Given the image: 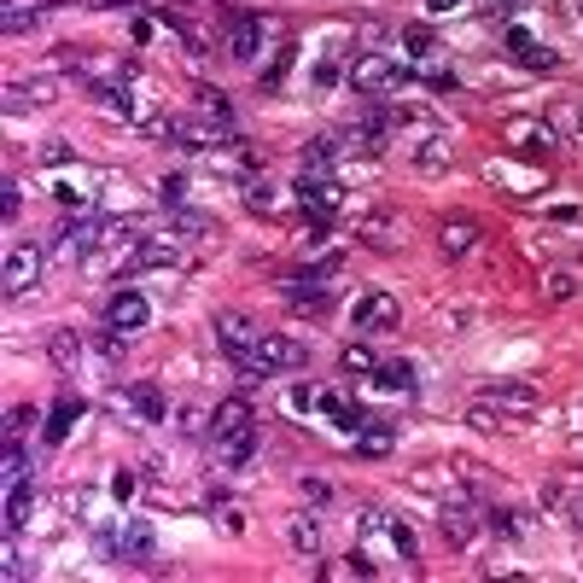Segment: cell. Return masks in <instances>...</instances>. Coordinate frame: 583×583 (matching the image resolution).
Returning a JSON list of instances; mask_svg holds the SVG:
<instances>
[{"instance_id":"obj_1","label":"cell","mask_w":583,"mask_h":583,"mask_svg":"<svg viewBox=\"0 0 583 583\" xmlns=\"http://www.w3.org/2000/svg\"><path fill=\"white\" fill-rule=\"evenodd\" d=\"M309 350L292 333H257V344H251V356H240L234 368H240V379H269V374H292V368H304Z\"/></svg>"},{"instance_id":"obj_2","label":"cell","mask_w":583,"mask_h":583,"mask_svg":"<svg viewBox=\"0 0 583 583\" xmlns=\"http://www.w3.org/2000/svg\"><path fill=\"white\" fill-rule=\"evenodd\" d=\"M403 82H409V70L397 59H385V53H356L350 59V88H362V94H385V88H403Z\"/></svg>"},{"instance_id":"obj_3","label":"cell","mask_w":583,"mask_h":583,"mask_svg":"<svg viewBox=\"0 0 583 583\" xmlns=\"http://www.w3.org/2000/svg\"><path fill=\"white\" fill-rule=\"evenodd\" d=\"M298 205L327 222V216L344 205V187L333 181V170H298Z\"/></svg>"},{"instance_id":"obj_4","label":"cell","mask_w":583,"mask_h":583,"mask_svg":"<svg viewBox=\"0 0 583 583\" xmlns=\"http://www.w3.org/2000/svg\"><path fill=\"white\" fill-rule=\"evenodd\" d=\"M100 554L105 560H129V566H152V531L129 525V531H100Z\"/></svg>"},{"instance_id":"obj_5","label":"cell","mask_w":583,"mask_h":583,"mask_svg":"<svg viewBox=\"0 0 583 583\" xmlns=\"http://www.w3.org/2000/svg\"><path fill=\"white\" fill-rule=\"evenodd\" d=\"M41 263H47V251H41V245H12V251H6V298H24V292H35Z\"/></svg>"},{"instance_id":"obj_6","label":"cell","mask_w":583,"mask_h":583,"mask_svg":"<svg viewBox=\"0 0 583 583\" xmlns=\"http://www.w3.org/2000/svg\"><path fill=\"white\" fill-rule=\"evenodd\" d=\"M350 327H356V333H397V327H403V309H397L391 292H368V298L356 304V315H350Z\"/></svg>"},{"instance_id":"obj_7","label":"cell","mask_w":583,"mask_h":583,"mask_svg":"<svg viewBox=\"0 0 583 583\" xmlns=\"http://www.w3.org/2000/svg\"><path fill=\"white\" fill-rule=\"evenodd\" d=\"M245 438H257V432H251V409H245L240 397H228L222 409L210 414V444L234 449V444H245Z\"/></svg>"},{"instance_id":"obj_8","label":"cell","mask_w":583,"mask_h":583,"mask_svg":"<svg viewBox=\"0 0 583 583\" xmlns=\"http://www.w3.org/2000/svg\"><path fill=\"white\" fill-rule=\"evenodd\" d=\"M158 135H170L181 152H210V146H222V135L210 129L205 117H164V123H158Z\"/></svg>"},{"instance_id":"obj_9","label":"cell","mask_w":583,"mask_h":583,"mask_svg":"<svg viewBox=\"0 0 583 583\" xmlns=\"http://www.w3.org/2000/svg\"><path fill=\"white\" fill-rule=\"evenodd\" d=\"M152 321V304L140 298V292H111V304H105V327H117V333H140Z\"/></svg>"},{"instance_id":"obj_10","label":"cell","mask_w":583,"mask_h":583,"mask_svg":"<svg viewBox=\"0 0 583 583\" xmlns=\"http://www.w3.org/2000/svg\"><path fill=\"white\" fill-rule=\"evenodd\" d=\"M362 537H385V543L403 554V560H414V531L403 525V519H385L379 508H368V514H362Z\"/></svg>"},{"instance_id":"obj_11","label":"cell","mask_w":583,"mask_h":583,"mask_svg":"<svg viewBox=\"0 0 583 583\" xmlns=\"http://www.w3.org/2000/svg\"><path fill=\"white\" fill-rule=\"evenodd\" d=\"M216 344L240 362V356H251V344H257V327H245V315H216Z\"/></svg>"},{"instance_id":"obj_12","label":"cell","mask_w":583,"mask_h":583,"mask_svg":"<svg viewBox=\"0 0 583 583\" xmlns=\"http://www.w3.org/2000/svg\"><path fill=\"white\" fill-rule=\"evenodd\" d=\"M508 59H514V65H525V70H549L554 65V53L531 30H508Z\"/></svg>"},{"instance_id":"obj_13","label":"cell","mask_w":583,"mask_h":583,"mask_svg":"<svg viewBox=\"0 0 583 583\" xmlns=\"http://www.w3.org/2000/svg\"><path fill=\"white\" fill-rule=\"evenodd\" d=\"M41 105H53V82H6V117L41 111Z\"/></svg>"},{"instance_id":"obj_14","label":"cell","mask_w":583,"mask_h":583,"mask_svg":"<svg viewBox=\"0 0 583 583\" xmlns=\"http://www.w3.org/2000/svg\"><path fill=\"white\" fill-rule=\"evenodd\" d=\"M76 420H82V397H76V391H59V403H53V414H47V444L59 449Z\"/></svg>"},{"instance_id":"obj_15","label":"cell","mask_w":583,"mask_h":583,"mask_svg":"<svg viewBox=\"0 0 583 583\" xmlns=\"http://www.w3.org/2000/svg\"><path fill=\"white\" fill-rule=\"evenodd\" d=\"M479 403H484V409H496V414H502V409L531 414V409H537V391H531V385H490Z\"/></svg>"},{"instance_id":"obj_16","label":"cell","mask_w":583,"mask_h":583,"mask_svg":"<svg viewBox=\"0 0 583 583\" xmlns=\"http://www.w3.org/2000/svg\"><path fill=\"white\" fill-rule=\"evenodd\" d=\"M47 6H53V0H0V30H6V35H24L35 18L47 12Z\"/></svg>"},{"instance_id":"obj_17","label":"cell","mask_w":583,"mask_h":583,"mask_svg":"<svg viewBox=\"0 0 583 583\" xmlns=\"http://www.w3.org/2000/svg\"><path fill=\"white\" fill-rule=\"evenodd\" d=\"M438 525H444V537L455 543V549H467V543H473V531L484 525V514H473V508H455V502H449L444 514H438Z\"/></svg>"},{"instance_id":"obj_18","label":"cell","mask_w":583,"mask_h":583,"mask_svg":"<svg viewBox=\"0 0 583 583\" xmlns=\"http://www.w3.org/2000/svg\"><path fill=\"white\" fill-rule=\"evenodd\" d=\"M321 414H327V420H333L339 432H350V438H356V432L368 426V414L356 409V403H344L339 391H321Z\"/></svg>"},{"instance_id":"obj_19","label":"cell","mask_w":583,"mask_h":583,"mask_svg":"<svg viewBox=\"0 0 583 583\" xmlns=\"http://www.w3.org/2000/svg\"><path fill=\"white\" fill-rule=\"evenodd\" d=\"M228 53H234L240 65H251V59L263 53V24H257V18H240V24L228 30Z\"/></svg>"},{"instance_id":"obj_20","label":"cell","mask_w":583,"mask_h":583,"mask_svg":"<svg viewBox=\"0 0 583 583\" xmlns=\"http://www.w3.org/2000/svg\"><path fill=\"white\" fill-rule=\"evenodd\" d=\"M438 245H444V257H467V251L479 245V222H467V216H455V222H444V234H438Z\"/></svg>"},{"instance_id":"obj_21","label":"cell","mask_w":583,"mask_h":583,"mask_svg":"<svg viewBox=\"0 0 583 583\" xmlns=\"http://www.w3.org/2000/svg\"><path fill=\"white\" fill-rule=\"evenodd\" d=\"M129 403H135V409H140V420H152V426H158V420L170 414V403H164V391H158L152 379H135V385H129Z\"/></svg>"},{"instance_id":"obj_22","label":"cell","mask_w":583,"mask_h":583,"mask_svg":"<svg viewBox=\"0 0 583 583\" xmlns=\"http://www.w3.org/2000/svg\"><path fill=\"white\" fill-rule=\"evenodd\" d=\"M391 444H397V420H374V414H368V426L356 432V449H362V455H385Z\"/></svg>"},{"instance_id":"obj_23","label":"cell","mask_w":583,"mask_h":583,"mask_svg":"<svg viewBox=\"0 0 583 583\" xmlns=\"http://www.w3.org/2000/svg\"><path fill=\"white\" fill-rule=\"evenodd\" d=\"M374 385H379V391H391V397H409V391H414V362H379Z\"/></svg>"},{"instance_id":"obj_24","label":"cell","mask_w":583,"mask_h":583,"mask_svg":"<svg viewBox=\"0 0 583 583\" xmlns=\"http://www.w3.org/2000/svg\"><path fill=\"white\" fill-rule=\"evenodd\" d=\"M170 228H175V240H205V234H216V222H210L205 210H187V205L170 216Z\"/></svg>"},{"instance_id":"obj_25","label":"cell","mask_w":583,"mask_h":583,"mask_svg":"<svg viewBox=\"0 0 583 583\" xmlns=\"http://www.w3.org/2000/svg\"><path fill=\"white\" fill-rule=\"evenodd\" d=\"M47 356H53V368H59V374H76V362H82V344H76V333H53Z\"/></svg>"},{"instance_id":"obj_26","label":"cell","mask_w":583,"mask_h":583,"mask_svg":"<svg viewBox=\"0 0 583 583\" xmlns=\"http://www.w3.org/2000/svg\"><path fill=\"white\" fill-rule=\"evenodd\" d=\"M24 514H30V479H6V525L18 531Z\"/></svg>"},{"instance_id":"obj_27","label":"cell","mask_w":583,"mask_h":583,"mask_svg":"<svg viewBox=\"0 0 583 583\" xmlns=\"http://www.w3.org/2000/svg\"><path fill=\"white\" fill-rule=\"evenodd\" d=\"M339 368L344 374H356V379H374V350H368V344H344V356H339Z\"/></svg>"},{"instance_id":"obj_28","label":"cell","mask_w":583,"mask_h":583,"mask_svg":"<svg viewBox=\"0 0 583 583\" xmlns=\"http://www.w3.org/2000/svg\"><path fill=\"white\" fill-rule=\"evenodd\" d=\"M53 199H59L65 210H94L100 193H94V187H70V181H59V187H53Z\"/></svg>"},{"instance_id":"obj_29","label":"cell","mask_w":583,"mask_h":583,"mask_svg":"<svg viewBox=\"0 0 583 583\" xmlns=\"http://www.w3.org/2000/svg\"><path fill=\"white\" fill-rule=\"evenodd\" d=\"M286 537H292V549H298V554H315V549H321V531H315V519H292V531H286Z\"/></svg>"},{"instance_id":"obj_30","label":"cell","mask_w":583,"mask_h":583,"mask_svg":"<svg viewBox=\"0 0 583 583\" xmlns=\"http://www.w3.org/2000/svg\"><path fill=\"white\" fill-rule=\"evenodd\" d=\"M187 187H193L187 175H164V181H158V199H164L170 210H181V205H187Z\"/></svg>"},{"instance_id":"obj_31","label":"cell","mask_w":583,"mask_h":583,"mask_svg":"<svg viewBox=\"0 0 583 583\" xmlns=\"http://www.w3.org/2000/svg\"><path fill=\"white\" fill-rule=\"evenodd\" d=\"M6 479H30V455L18 449V438H6V467H0Z\"/></svg>"},{"instance_id":"obj_32","label":"cell","mask_w":583,"mask_h":583,"mask_svg":"<svg viewBox=\"0 0 583 583\" xmlns=\"http://www.w3.org/2000/svg\"><path fill=\"white\" fill-rule=\"evenodd\" d=\"M199 111H205V117H216V123H228V100H222L216 88H199Z\"/></svg>"},{"instance_id":"obj_33","label":"cell","mask_w":583,"mask_h":583,"mask_svg":"<svg viewBox=\"0 0 583 583\" xmlns=\"http://www.w3.org/2000/svg\"><path fill=\"white\" fill-rule=\"evenodd\" d=\"M30 420H35V409H30V403H18V409H6V438H18V432H30Z\"/></svg>"},{"instance_id":"obj_34","label":"cell","mask_w":583,"mask_h":583,"mask_svg":"<svg viewBox=\"0 0 583 583\" xmlns=\"http://www.w3.org/2000/svg\"><path fill=\"white\" fill-rule=\"evenodd\" d=\"M0 210H6V222H18V181L12 175L0 181Z\"/></svg>"},{"instance_id":"obj_35","label":"cell","mask_w":583,"mask_h":583,"mask_svg":"<svg viewBox=\"0 0 583 583\" xmlns=\"http://www.w3.org/2000/svg\"><path fill=\"white\" fill-rule=\"evenodd\" d=\"M403 41H409V53H414V59H432V35H426V30H409Z\"/></svg>"},{"instance_id":"obj_36","label":"cell","mask_w":583,"mask_h":583,"mask_svg":"<svg viewBox=\"0 0 583 583\" xmlns=\"http://www.w3.org/2000/svg\"><path fill=\"white\" fill-rule=\"evenodd\" d=\"M245 205H251V210H269V187H263V181H245Z\"/></svg>"},{"instance_id":"obj_37","label":"cell","mask_w":583,"mask_h":583,"mask_svg":"<svg viewBox=\"0 0 583 583\" xmlns=\"http://www.w3.org/2000/svg\"><path fill=\"white\" fill-rule=\"evenodd\" d=\"M426 82H432L438 94H449V88H455V70H426Z\"/></svg>"},{"instance_id":"obj_38","label":"cell","mask_w":583,"mask_h":583,"mask_svg":"<svg viewBox=\"0 0 583 583\" xmlns=\"http://www.w3.org/2000/svg\"><path fill=\"white\" fill-rule=\"evenodd\" d=\"M467 0H426V12H438V18H449V12H461Z\"/></svg>"},{"instance_id":"obj_39","label":"cell","mask_w":583,"mask_h":583,"mask_svg":"<svg viewBox=\"0 0 583 583\" xmlns=\"http://www.w3.org/2000/svg\"><path fill=\"white\" fill-rule=\"evenodd\" d=\"M566 519L583 531V490H578V496H566Z\"/></svg>"},{"instance_id":"obj_40","label":"cell","mask_w":583,"mask_h":583,"mask_svg":"<svg viewBox=\"0 0 583 583\" xmlns=\"http://www.w3.org/2000/svg\"><path fill=\"white\" fill-rule=\"evenodd\" d=\"M549 298H572V275H554L549 280Z\"/></svg>"},{"instance_id":"obj_41","label":"cell","mask_w":583,"mask_h":583,"mask_svg":"<svg viewBox=\"0 0 583 583\" xmlns=\"http://www.w3.org/2000/svg\"><path fill=\"white\" fill-rule=\"evenodd\" d=\"M82 6H94V12H117V6H135V0H82Z\"/></svg>"}]
</instances>
